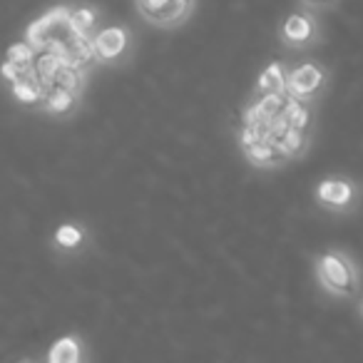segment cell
Masks as SVG:
<instances>
[{
	"mask_svg": "<svg viewBox=\"0 0 363 363\" xmlns=\"http://www.w3.org/2000/svg\"><path fill=\"white\" fill-rule=\"evenodd\" d=\"M311 274L318 291L333 301H356L363 294V267L346 247L318 249L311 257Z\"/></svg>",
	"mask_w": 363,
	"mask_h": 363,
	"instance_id": "6da1fadb",
	"label": "cell"
},
{
	"mask_svg": "<svg viewBox=\"0 0 363 363\" xmlns=\"http://www.w3.org/2000/svg\"><path fill=\"white\" fill-rule=\"evenodd\" d=\"M313 204L331 217H351L363 207V182L343 172H331L316 182Z\"/></svg>",
	"mask_w": 363,
	"mask_h": 363,
	"instance_id": "7a4b0ae2",
	"label": "cell"
},
{
	"mask_svg": "<svg viewBox=\"0 0 363 363\" xmlns=\"http://www.w3.org/2000/svg\"><path fill=\"white\" fill-rule=\"evenodd\" d=\"M132 3L140 21L162 33L182 30L199 8V0H132Z\"/></svg>",
	"mask_w": 363,
	"mask_h": 363,
	"instance_id": "3957f363",
	"label": "cell"
},
{
	"mask_svg": "<svg viewBox=\"0 0 363 363\" xmlns=\"http://www.w3.org/2000/svg\"><path fill=\"white\" fill-rule=\"evenodd\" d=\"M331 77H333V72L326 62L303 60V62H296V65H289L286 95L294 97V100L321 105L328 87H331Z\"/></svg>",
	"mask_w": 363,
	"mask_h": 363,
	"instance_id": "277c9868",
	"label": "cell"
},
{
	"mask_svg": "<svg viewBox=\"0 0 363 363\" xmlns=\"http://www.w3.org/2000/svg\"><path fill=\"white\" fill-rule=\"evenodd\" d=\"M277 38L279 45L286 48V50H311V48L321 45L323 40L321 16L296 6V11L284 16V21L279 23Z\"/></svg>",
	"mask_w": 363,
	"mask_h": 363,
	"instance_id": "5b68a950",
	"label": "cell"
},
{
	"mask_svg": "<svg viewBox=\"0 0 363 363\" xmlns=\"http://www.w3.org/2000/svg\"><path fill=\"white\" fill-rule=\"evenodd\" d=\"M97 67H125L135 55V33L122 23L102 26L92 35Z\"/></svg>",
	"mask_w": 363,
	"mask_h": 363,
	"instance_id": "8992f818",
	"label": "cell"
},
{
	"mask_svg": "<svg viewBox=\"0 0 363 363\" xmlns=\"http://www.w3.org/2000/svg\"><path fill=\"white\" fill-rule=\"evenodd\" d=\"M90 247H92V229L85 222H62L50 237L52 254L60 259L82 257Z\"/></svg>",
	"mask_w": 363,
	"mask_h": 363,
	"instance_id": "52a82bcc",
	"label": "cell"
},
{
	"mask_svg": "<svg viewBox=\"0 0 363 363\" xmlns=\"http://www.w3.org/2000/svg\"><path fill=\"white\" fill-rule=\"evenodd\" d=\"M45 363H87L90 361V343L82 333L72 331L55 338L43 356Z\"/></svg>",
	"mask_w": 363,
	"mask_h": 363,
	"instance_id": "ba28073f",
	"label": "cell"
},
{
	"mask_svg": "<svg viewBox=\"0 0 363 363\" xmlns=\"http://www.w3.org/2000/svg\"><path fill=\"white\" fill-rule=\"evenodd\" d=\"M80 107H82V95H77V92L67 90L62 85H52L38 110L50 117H57V120H70L72 115L80 112Z\"/></svg>",
	"mask_w": 363,
	"mask_h": 363,
	"instance_id": "9c48e42d",
	"label": "cell"
},
{
	"mask_svg": "<svg viewBox=\"0 0 363 363\" xmlns=\"http://www.w3.org/2000/svg\"><path fill=\"white\" fill-rule=\"evenodd\" d=\"M313 137H316V132L298 130V127L289 125L286 130H284L281 135L277 137V145H279V150H281V155L289 160V164H291V162L303 160V157L311 152Z\"/></svg>",
	"mask_w": 363,
	"mask_h": 363,
	"instance_id": "30bf717a",
	"label": "cell"
},
{
	"mask_svg": "<svg viewBox=\"0 0 363 363\" xmlns=\"http://www.w3.org/2000/svg\"><path fill=\"white\" fill-rule=\"evenodd\" d=\"M286 72L289 65L284 60H272L254 82L252 95H267V92H286Z\"/></svg>",
	"mask_w": 363,
	"mask_h": 363,
	"instance_id": "8fae6325",
	"label": "cell"
},
{
	"mask_svg": "<svg viewBox=\"0 0 363 363\" xmlns=\"http://www.w3.org/2000/svg\"><path fill=\"white\" fill-rule=\"evenodd\" d=\"M284 115H286V120H289V125H291V127L316 132L318 105H313V102H301V100H294V97H289L286 107H284Z\"/></svg>",
	"mask_w": 363,
	"mask_h": 363,
	"instance_id": "7c38bea8",
	"label": "cell"
},
{
	"mask_svg": "<svg viewBox=\"0 0 363 363\" xmlns=\"http://www.w3.org/2000/svg\"><path fill=\"white\" fill-rule=\"evenodd\" d=\"M100 18H102V11L97 6H77L72 8L70 13V21H67V30L72 33H82V35H95V30L100 28Z\"/></svg>",
	"mask_w": 363,
	"mask_h": 363,
	"instance_id": "4fadbf2b",
	"label": "cell"
},
{
	"mask_svg": "<svg viewBox=\"0 0 363 363\" xmlns=\"http://www.w3.org/2000/svg\"><path fill=\"white\" fill-rule=\"evenodd\" d=\"M90 67H77V65H62L57 70L55 80L52 85H62L67 90L77 92V95L85 97V90H87V82H90Z\"/></svg>",
	"mask_w": 363,
	"mask_h": 363,
	"instance_id": "5bb4252c",
	"label": "cell"
},
{
	"mask_svg": "<svg viewBox=\"0 0 363 363\" xmlns=\"http://www.w3.org/2000/svg\"><path fill=\"white\" fill-rule=\"evenodd\" d=\"M6 60H11L13 65H18L23 72H26L30 65H35V60H38V50H35V48H33L28 40L13 43V45L8 48V55H6Z\"/></svg>",
	"mask_w": 363,
	"mask_h": 363,
	"instance_id": "9a60e30c",
	"label": "cell"
},
{
	"mask_svg": "<svg viewBox=\"0 0 363 363\" xmlns=\"http://www.w3.org/2000/svg\"><path fill=\"white\" fill-rule=\"evenodd\" d=\"M298 8H306V11L316 13V16H326V13L336 11L341 6V0H296Z\"/></svg>",
	"mask_w": 363,
	"mask_h": 363,
	"instance_id": "2e32d148",
	"label": "cell"
},
{
	"mask_svg": "<svg viewBox=\"0 0 363 363\" xmlns=\"http://www.w3.org/2000/svg\"><path fill=\"white\" fill-rule=\"evenodd\" d=\"M356 313H358V318H361V323H363V294L356 298Z\"/></svg>",
	"mask_w": 363,
	"mask_h": 363,
	"instance_id": "e0dca14e",
	"label": "cell"
}]
</instances>
